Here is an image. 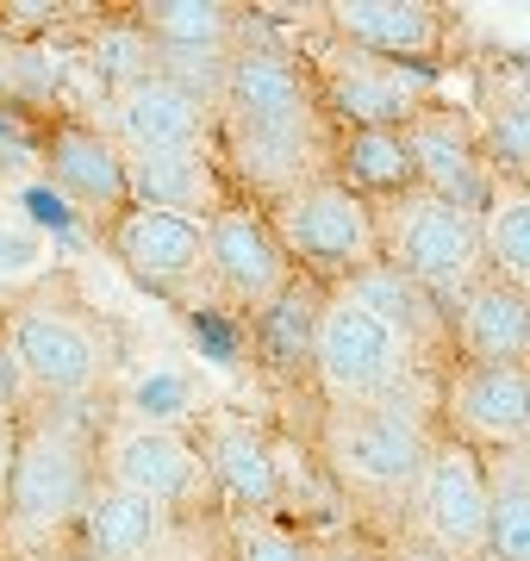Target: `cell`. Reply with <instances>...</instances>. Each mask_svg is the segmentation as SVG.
Instances as JSON below:
<instances>
[{"label":"cell","instance_id":"cell-16","mask_svg":"<svg viewBox=\"0 0 530 561\" xmlns=\"http://www.w3.org/2000/svg\"><path fill=\"white\" fill-rule=\"evenodd\" d=\"M331 32L368 62H418L437 50L443 38V20L430 13L425 0H337L325 13Z\"/></svg>","mask_w":530,"mask_h":561},{"label":"cell","instance_id":"cell-25","mask_svg":"<svg viewBox=\"0 0 530 561\" xmlns=\"http://www.w3.org/2000/svg\"><path fill=\"white\" fill-rule=\"evenodd\" d=\"M344 181L362 201H406L418 194V162L406 131H349L344 138Z\"/></svg>","mask_w":530,"mask_h":561},{"label":"cell","instance_id":"cell-13","mask_svg":"<svg viewBox=\"0 0 530 561\" xmlns=\"http://www.w3.org/2000/svg\"><path fill=\"white\" fill-rule=\"evenodd\" d=\"M206 481H212V500L231 512V518H281L287 512V486H281V456L275 443L244 419H212L206 424Z\"/></svg>","mask_w":530,"mask_h":561},{"label":"cell","instance_id":"cell-14","mask_svg":"<svg viewBox=\"0 0 530 561\" xmlns=\"http://www.w3.org/2000/svg\"><path fill=\"white\" fill-rule=\"evenodd\" d=\"M406 144H412L418 187H425V194H437V201H449V206H462V213H487L499 175H493L487 150H481V131H469L456 113L425 106V113L406 125Z\"/></svg>","mask_w":530,"mask_h":561},{"label":"cell","instance_id":"cell-22","mask_svg":"<svg viewBox=\"0 0 530 561\" xmlns=\"http://www.w3.org/2000/svg\"><path fill=\"white\" fill-rule=\"evenodd\" d=\"M131 162V206H150V213H182V219H212L224 206L219 175L206 150H175V157H125Z\"/></svg>","mask_w":530,"mask_h":561},{"label":"cell","instance_id":"cell-21","mask_svg":"<svg viewBox=\"0 0 530 561\" xmlns=\"http://www.w3.org/2000/svg\"><path fill=\"white\" fill-rule=\"evenodd\" d=\"M344 300L368 306L381 324H393L400 337L425 356V350H437V343L449 337V306L443 300H430L425 287L412 275H400L393 262H375V268H362V275H349L344 287H337Z\"/></svg>","mask_w":530,"mask_h":561},{"label":"cell","instance_id":"cell-20","mask_svg":"<svg viewBox=\"0 0 530 561\" xmlns=\"http://www.w3.org/2000/svg\"><path fill=\"white\" fill-rule=\"evenodd\" d=\"M325 101L337 106V119H349V131H406L425 113L418 81L400 76L393 62H368V57H349L331 69Z\"/></svg>","mask_w":530,"mask_h":561},{"label":"cell","instance_id":"cell-32","mask_svg":"<svg viewBox=\"0 0 530 561\" xmlns=\"http://www.w3.org/2000/svg\"><path fill=\"white\" fill-rule=\"evenodd\" d=\"M94 69L113 81V94H125V88L143 81V76H157V62H150V32H143V25H113V32H101Z\"/></svg>","mask_w":530,"mask_h":561},{"label":"cell","instance_id":"cell-8","mask_svg":"<svg viewBox=\"0 0 530 561\" xmlns=\"http://www.w3.org/2000/svg\"><path fill=\"white\" fill-rule=\"evenodd\" d=\"M206 268H212V280L244 312H263L268 300H281L287 287L300 280L275 219L256 213V206H219L206 219Z\"/></svg>","mask_w":530,"mask_h":561},{"label":"cell","instance_id":"cell-12","mask_svg":"<svg viewBox=\"0 0 530 561\" xmlns=\"http://www.w3.org/2000/svg\"><path fill=\"white\" fill-rule=\"evenodd\" d=\"M206 113L200 88L182 76H143L125 94H113L106 113V138L119 144L125 157H175V150H206Z\"/></svg>","mask_w":530,"mask_h":561},{"label":"cell","instance_id":"cell-23","mask_svg":"<svg viewBox=\"0 0 530 561\" xmlns=\"http://www.w3.org/2000/svg\"><path fill=\"white\" fill-rule=\"evenodd\" d=\"M319 319H325V294L312 280H293L281 300H268L263 312H250V331H256V350L275 375H300L312 368V350H319Z\"/></svg>","mask_w":530,"mask_h":561},{"label":"cell","instance_id":"cell-10","mask_svg":"<svg viewBox=\"0 0 530 561\" xmlns=\"http://www.w3.org/2000/svg\"><path fill=\"white\" fill-rule=\"evenodd\" d=\"M101 481L125 486V493H143V500L169 505V512H187V505L212 500V481H206V456L194 449L187 431H143V424H119L101 449Z\"/></svg>","mask_w":530,"mask_h":561},{"label":"cell","instance_id":"cell-26","mask_svg":"<svg viewBox=\"0 0 530 561\" xmlns=\"http://www.w3.org/2000/svg\"><path fill=\"white\" fill-rule=\"evenodd\" d=\"M493 468V518L481 561H530V449L487 456Z\"/></svg>","mask_w":530,"mask_h":561},{"label":"cell","instance_id":"cell-37","mask_svg":"<svg viewBox=\"0 0 530 561\" xmlns=\"http://www.w3.org/2000/svg\"><path fill=\"white\" fill-rule=\"evenodd\" d=\"M57 561H94V556H82V549H69V556H57Z\"/></svg>","mask_w":530,"mask_h":561},{"label":"cell","instance_id":"cell-9","mask_svg":"<svg viewBox=\"0 0 530 561\" xmlns=\"http://www.w3.org/2000/svg\"><path fill=\"white\" fill-rule=\"evenodd\" d=\"M443 419L456 443L474 449H530V368L511 362H456L443 387Z\"/></svg>","mask_w":530,"mask_h":561},{"label":"cell","instance_id":"cell-29","mask_svg":"<svg viewBox=\"0 0 530 561\" xmlns=\"http://www.w3.org/2000/svg\"><path fill=\"white\" fill-rule=\"evenodd\" d=\"M481 150H487V162H493L499 181L530 187V94L493 106L487 125H481Z\"/></svg>","mask_w":530,"mask_h":561},{"label":"cell","instance_id":"cell-5","mask_svg":"<svg viewBox=\"0 0 530 561\" xmlns=\"http://www.w3.org/2000/svg\"><path fill=\"white\" fill-rule=\"evenodd\" d=\"M412 368H418V350L393 324H381L368 306L344 300V294H331L325 319H319V350H312V375L331 405L400 400L412 387Z\"/></svg>","mask_w":530,"mask_h":561},{"label":"cell","instance_id":"cell-7","mask_svg":"<svg viewBox=\"0 0 530 561\" xmlns=\"http://www.w3.org/2000/svg\"><path fill=\"white\" fill-rule=\"evenodd\" d=\"M487 518H493V468L474 443L437 437L430 468L418 493H412V524L418 542L443 549L456 561H481L487 556Z\"/></svg>","mask_w":530,"mask_h":561},{"label":"cell","instance_id":"cell-2","mask_svg":"<svg viewBox=\"0 0 530 561\" xmlns=\"http://www.w3.org/2000/svg\"><path fill=\"white\" fill-rule=\"evenodd\" d=\"M430 424L418 405L381 400V405H331L325 443L319 456L337 474L344 493H368V500H412L430 468Z\"/></svg>","mask_w":530,"mask_h":561},{"label":"cell","instance_id":"cell-36","mask_svg":"<svg viewBox=\"0 0 530 561\" xmlns=\"http://www.w3.org/2000/svg\"><path fill=\"white\" fill-rule=\"evenodd\" d=\"M150 561H200V556H187V549H157Z\"/></svg>","mask_w":530,"mask_h":561},{"label":"cell","instance_id":"cell-18","mask_svg":"<svg viewBox=\"0 0 530 561\" xmlns=\"http://www.w3.org/2000/svg\"><path fill=\"white\" fill-rule=\"evenodd\" d=\"M50 181L62 201H76L82 213H131V162L106 131L94 125H62L50 138Z\"/></svg>","mask_w":530,"mask_h":561},{"label":"cell","instance_id":"cell-4","mask_svg":"<svg viewBox=\"0 0 530 561\" xmlns=\"http://www.w3.org/2000/svg\"><path fill=\"white\" fill-rule=\"evenodd\" d=\"M268 219L281 231L293 268L325 275V280H337V287L381 262V213H375V201H362L344 175H319V181H307V187L281 194Z\"/></svg>","mask_w":530,"mask_h":561},{"label":"cell","instance_id":"cell-1","mask_svg":"<svg viewBox=\"0 0 530 561\" xmlns=\"http://www.w3.org/2000/svg\"><path fill=\"white\" fill-rule=\"evenodd\" d=\"M219 113H224L231 162L256 194L281 201V194L325 175L319 94H312L307 69L287 50H268V44L231 50L219 76Z\"/></svg>","mask_w":530,"mask_h":561},{"label":"cell","instance_id":"cell-17","mask_svg":"<svg viewBox=\"0 0 530 561\" xmlns=\"http://www.w3.org/2000/svg\"><path fill=\"white\" fill-rule=\"evenodd\" d=\"M113 256L143 287H182V280L200 275V262H206V225L182 219V213L131 206L125 219H113Z\"/></svg>","mask_w":530,"mask_h":561},{"label":"cell","instance_id":"cell-35","mask_svg":"<svg viewBox=\"0 0 530 561\" xmlns=\"http://www.w3.org/2000/svg\"><path fill=\"white\" fill-rule=\"evenodd\" d=\"M388 561H456V556H443V549H430V542L412 537V542H400V549H393Z\"/></svg>","mask_w":530,"mask_h":561},{"label":"cell","instance_id":"cell-27","mask_svg":"<svg viewBox=\"0 0 530 561\" xmlns=\"http://www.w3.org/2000/svg\"><path fill=\"white\" fill-rule=\"evenodd\" d=\"M481 238H487V275L530 294V187H518V181L493 187L487 213H481Z\"/></svg>","mask_w":530,"mask_h":561},{"label":"cell","instance_id":"cell-31","mask_svg":"<svg viewBox=\"0 0 530 561\" xmlns=\"http://www.w3.org/2000/svg\"><path fill=\"white\" fill-rule=\"evenodd\" d=\"M231 561H312V537L281 518H244L231 530Z\"/></svg>","mask_w":530,"mask_h":561},{"label":"cell","instance_id":"cell-33","mask_svg":"<svg viewBox=\"0 0 530 561\" xmlns=\"http://www.w3.org/2000/svg\"><path fill=\"white\" fill-rule=\"evenodd\" d=\"M312 561H388L368 537H349V530H331V537H312Z\"/></svg>","mask_w":530,"mask_h":561},{"label":"cell","instance_id":"cell-6","mask_svg":"<svg viewBox=\"0 0 530 561\" xmlns=\"http://www.w3.org/2000/svg\"><path fill=\"white\" fill-rule=\"evenodd\" d=\"M94 486L101 474H94L88 443L62 424H38L20 437V461L7 481V524L20 537H57L62 524H82Z\"/></svg>","mask_w":530,"mask_h":561},{"label":"cell","instance_id":"cell-3","mask_svg":"<svg viewBox=\"0 0 530 561\" xmlns=\"http://www.w3.org/2000/svg\"><path fill=\"white\" fill-rule=\"evenodd\" d=\"M381 262L412 275L430 300L456 306L474 280L487 275V238H481V213L437 201V194H406L381 213Z\"/></svg>","mask_w":530,"mask_h":561},{"label":"cell","instance_id":"cell-30","mask_svg":"<svg viewBox=\"0 0 530 561\" xmlns=\"http://www.w3.org/2000/svg\"><path fill=\"white\" fill-rule=\"evenodd\" d=\"M50 268V250L32 225L13 213V206H0V294H20L32 280Z\"/></svg>","mask_w":530,"mask_h":561},{"label":"cell","instance_id":"cell-28","mask_svg":"<svg viewBox=\"0 0 530 561\" xmlns=\"http://www.w3.org/2000/svg\"><path fill=\"white\" fill-rule=\"evenodd\" d=\"M138 25L163 50H224L231 32H238V20L219 0H157V7H143Z\"/></svg>","mask_w":530,"mask_h":561},{"label":"cell","instance_id":"cell-15","mask_svg":"<svg viewBox=\"0 0 530 561\" xmlns=\"http://www.w3.org/2000/svg\"><path fill=\"white\" fill-rule=\"evenodd\" d=\"M449 337L462 362H511L530 368V294L499 275H481L449 306Z\"/></svg>","mask_w":530,"mask_h":561},{"label":"cell","instance_id":"cell-19","mask_svg":"<svg viewBox=\"0 0 530 561\" xmlns=\"http://www.w3.org/2000/svg\"><path fill=\"white\" fill-rule=\"evenodd\" d=\"M76 530H82V556H94V561H150L157 549H169L175 512L143 500V493H125V486L101 481Z\"/></svg>","mask_w":530,"mask_h":561},{"label":"cell","instance_id":"cell-24","mask_svg":"<svg viewBox=\"0 0 530 561\" xmlns=\"http://www.w3.org/2000/svg\"><path fill=\"white\" fill-rule=\"evenodd\" d=\"M119 412H125V424H143V431H187V424L206 412V393H200V381H194L187 362L157 356L125 381Z\"/></svg>","mask_w":530,"mask_h":561},{"label":"cell","instance_id":"cell-11","mask_svg":"<svg viewBox=\"0 0 530 561\" xmlns=\"http://www.w3.org/2000/svg\"><path fill=\"white\" fill-rule=\"evenodd\" d=\"M7 350H13L32 393L82 400L101 387V337L62 306H20L7 324Z\"/></svg>","mask_w":530,"mask_h":561},{"label":"cell","instance_id":"cell-34","mask_svg":"<svg viewBox=\"0 0 530 561\" xmlns=\"http://www.w3.org/2000/svg\"><path fill=\"white\" fill-rule=\"evenodd\" d=\"M13 461H20V437H13V424L0 412V505H7V481H13Z\"/></svg>","mask_w":530,"mask_h":561}]
</instances>
